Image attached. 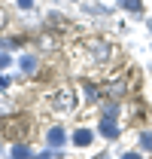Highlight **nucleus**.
<instances>
[{
  "label": "nucleus",
  "mask_w": 152,
  "mask_h": 159,
  "mask_svg": "<svg viewBox=\"0 0 152 159\" xmlns=\"http://www.w3.org/2000/svg\"><path fill=\"white\" fill-rule=\"evenodd\" d=\"M52 107H55L58 113H70L76 107V92L73 89H61L58 95H52Z\"/></svg>",
  "instance_id": "f03ea898"
},
{
  "label": "nucleus",
  "mask_w": 152,
  "mask_h": 159,
  "mask_svg": "<svg viewBox=\"0 0 152 159\" xmlns=\"http://www.w3.org/2000/svg\"><path fill=\"white\" fill-rule=\"evenodd\" d=\"M149 31H152V19H149Z\"/></svg>",
  "instance_id": "a211bd4d"
},
{
  "label": "nucleus",
  "mask_w": 152,
  "mask_h": 159,
  "mask_svg": "<svg viewBox=\"0 0 152 159\" xmlns=\"http://www.w3.org/2000/svg\"><path fill=\"white\" fill-rule=\"evenodd\" d=\"M100 159H103V156H100Z\"/></svg>",
  "instance_id": "6ab92c4d"
},
{
  "label": "nucleus",
  "mask_w": 152,
  "mask_h": 159,
  "mask_svg": "<svg viewBox=\"0 0 152 159\" xmlns=\"http://www.w3.org/2000/svg\"><path fill=\"white\" fill-rule=\"evenodd\" d=\"M6 86H9V77H0V92H3Z\"/></svg>",
  "instance_id": "2eb2a0df"
},
{
  "label": "nucleus",
  "mask_w": 152,
  "mask_h": 159,
  "mask_svg": "<svg viewBox=\"0 0 152 159\" xmlns=\"http://www.w3.org/2000/svg\"><path fill=\"white\" fill-rule=\"evenodd\" d=\"M85 95H88V98H91V101L97 98V89H95V86H91V83H88V80H85Z\"/></svg>",
  "instance_id": "9b49d317"
},
{
  "label": "nucleus",
  "mask_w": 152,
  "mask_h": 159,
  "mask_svg": "<svg viewBox=\"0 0 152 159\" xmlns=\"http://www.w3.org/2000/svg\"><path fill=\"white\" fill-rule=\"evenodd\" d=\"M140 147H143V150H152V129H146V132L140 135Z\"/></svg>",
  "instance_id": "1a4fd4ad"
},
{
  "label": "nucleus",
  "mask_w": 152,
  "mask_h": 159,
  "mask_svg": "<svg viewBox=\"0 0 152 159\" xmlns=\"http://www.w3.org/2000/svg\"><path fill=\"white\" fill-rule=\"evenodd\" d=\"M27 156H31V153H27L24 144H15V147H12V159H27Z\"/></svg>",
  "instance_id": "6e6552de"
},
{
  "label": "nucleus",
  "mask_w": 152,
  "mask_h": 159,
  "mask_svg": "<svg viewBox=\"0 0 152 159\" xmlns=\"http://www.w3.org/2000/svg\"><path fill=\"white\" fill-rule=\"evenodd\" d=\"M19 6H21V9H31L34 3H31V0H19Z\"/></svg>",
  "instance_id": "4468645a"
},
{
  "label": "nucleus",
  "mask_w": 152,
  "mask_h": 159,
  "mask_svg": "<svg viewBox=\"0 0 152 159\" xmlns=\"http://www.w3.org/2000/svg\"><path fill=\"white\" fill-rule=\"evenodd\" d=\"M119 6H122V9H128V12H140V9H143V3H140V0H119Z\"/></svg>",
  "instance_id": "0eeeda50"
},
{
  "label": "nucleus",
  "mask_w": 152,
  "mask_h": 159,
  "mask_svg": "<svg viewBox=\"0 0 152 159\" xmlns=\"http://www.w3.org/2000/svg\"><path fill=\"white\" fill-rule=\"evenodd\" d=\"M116 113H119V104H116V101H110V104H103V116L116 119Z\"/></svg>",
  "instance_id": "9d476101"
},
{
  "label": "nucleus",
  "mask_w": 152,
  "mask_h": 159,
  "mask_svg": "<svg viewBox=\"0 0 152 159\" xmlns=\"http://www.w3.org/2000/svg\"><path fill=\"white\" fill-rule=\"evenodd\" d=\"M110 92H116V95H122V92H125V83H116V86H110Z\"/></svg>",
  "instance_id": "f8f14e48"
},
{
  "label": "nucleus",
  "mask_w": 152,
  "mask_h": 159,
  "mask_svg": "<svg viewBox=\"0 0 152 159\" xmlns=\"http://www.w3.org/2000/svg\"><path fill=\"white\" fill-rule=\"evenodd\" d=\"M85 49H88V55H91L97 64L110 61V55H113V46H110V43H103V40H97V37L85 40Z\"/></svg>",
  "instance_id": "f257e3e1"
},
{
  "label": "nucleus",
  "mask_w": 152,
  "mask_h": 159,
  "mask_svg": "<svg viewBox=\"0 0 152 159\" xmlns=\"http://www.w3.org/2000/svg\"><path fill=\"white\" fill-rule=\"evenodd\" d=\"M73 144L76 147H88V144H91V132H88V129H79L73 135Z\"/></svg>",
  "instance_id": "39448f33"
},
{
  "label": "nucleus",
  "mask_w": 152,
  "mask_h": 159,
  "mask_svg": "<svg viewBox=\"0 0 152 159\" xmlns=\"http://www.w3.org/2000/svg\"><path fill=\"white\" fill-rule=\"evenodd\" d=\"M122 159H143V156H140V153H125Z\"/></svg>",
  "instance_id": "dca6fc26"
},
{
  "label": "nucleus",
  "mask_w": 152,
  "mask_h": 159,
  "mask_svg": "<svg viewBox=\"0 0 152 159\" xmlns=\"http://www.w3.org/2000/svg\"><path fill=\"white\" fill-rule=\"evenodd\" d=\"M21 70H24V74H34V70H37V55H21Z\"/></svg>",
  "instance_id": "423d86ee"
},
{
  "label": "nucleus",
  "mask_w": 152,
  "mask_h": 159,
  "mask_svg": "<svg viewBox=\"0 0 152 159\" xmlns=\"http://www.w3.org/2000/svg\"><path fill=\"white\" fill-rule=\"evenodd\" d=\"M3 21H6V12H3V9H0V28H3Z\"/></svg>",
  "instance_id": "f3484780"
},
{
  "label": "nucleus",
  "mask_w": 152,
  "mask_h": 159,
  "mask_svg": "<svg viewBox=\"0 0 152 159\" xmlns=\"http://www.w3.org/2000/svg\"><path fill=\"white\" fill-rule=\"evenodd\" d=\"M100 135H103V138H116V135H119V125H116V119H110V116L100 119Z\"/></svg>",
  "instance_id": "20e7f679"
},
{
  "label": "nucleus",
  "mask_w": 152,
  "mask_h": 159,
  "mask_svg": "<svg viewBox=\"0 0 152 159\" xmlns=\"http://www.w3.org/2000/svg\"><path fill=\"white\" fill-rule=\"evenodd\" d=\"M46 141H49V147H64V144H67V135H64L61 125H52L49 135H46Z\"/></svg>",
  "instance_id": "7ed1b4c3"
},
{
  "label": "nucleus",
  "mask_w": 152,
  "mask_h": 159,
  "mask_svg": "<svg viewBox=\"0 0 152 159\" xmlns=\"http://www.w3.org/2000/svg\"><path fill=\"white\" fill-rule=\"evenodd\" d=\"M9 64H12V58H9V55H0V67H9Z\"/></svg>",
  "instance_id": "ddd939ff"
}]
</instances>
